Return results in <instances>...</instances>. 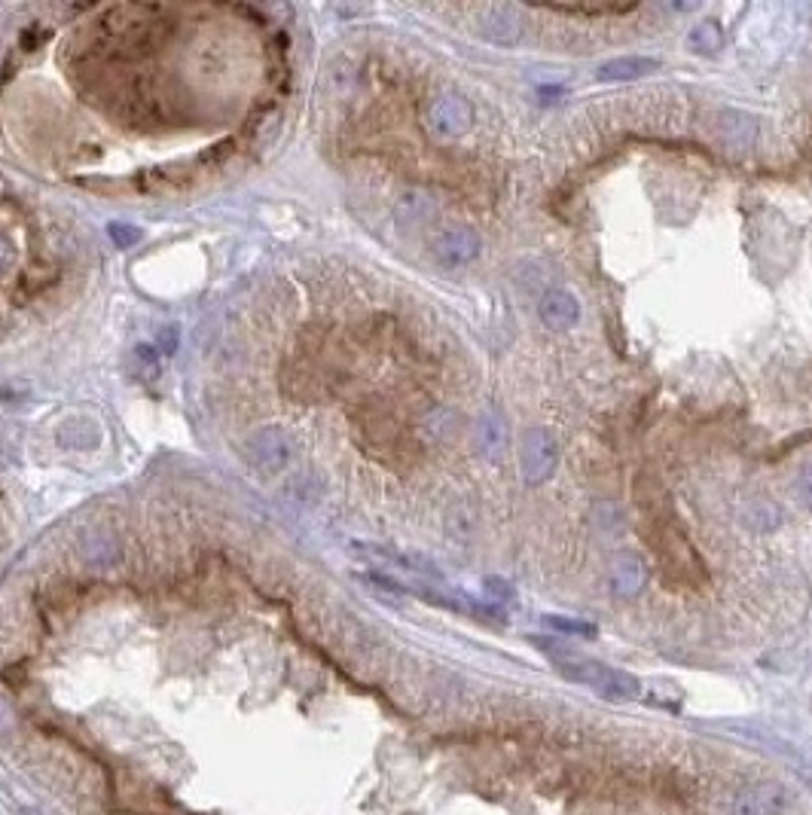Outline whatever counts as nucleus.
Listing matches in <instances>:
<instances>
[{
    "label": "nucleus",
    "instance_id": "obj_4",
    "mask_svg": "<svg viewBox=\"0 0 812 815\" xmlns=\"http://www.w3.org/2000/svg\"><path fill=\"white\" fill-rule=\"evenodd\" d=\"M431 251H434V260L440 266H446V269L468 266L480 254V236H477V232H471L468 226H452V229L440 232V236L434 239Z\"/></svg>",
    "mask_w": 812,
    "mask_h": 815
},
{
    "label": "nucleus",
    "instance_id": "obj_9",
    "mask_svg": "<svg viewBox=\"0 0 812 815\" xmlns=\"http://www.w3.org/2000/svg\"><path fill=\"white\" fill-rule=\"evenodd\" d=\"M538 315L550 330H571L580 318V303L568 290H547L538 303Z\"/></svg>",
    "mask_w": 812,
    "mask_h": 815
},
{
    "label": "nucleus",
    "instance_id": "obj_16",
    "mask_svg": "<svg viewBox=\"0 0 812 815\" xmlns=\"http://www.w3.org/2000/svg\"><path fill=\"white\" fill-rule=\"evenodd\" d=\"M550 626H556L559 632H571V635H593L596 626L584 623V620H568V617H547Z\"/></svg>",
    "mask_w": 812,
    "mask_h": 815
},
{
    "label": "nucleus",
    "instance_id": "obj_8",
    "mask_svg": "<svg viewBox=\"0 0 812 815\" xmlns=\"http://www.w3.org/2000/svg\"><path fill=\"white\" fill-rule=\"evenodd\" d=\"M657 68H660V62L651 55H617L596 68V77L602 83H632V80H642V77L654 74Z\"/></svg>",
    "mask_w": 812,
    "mask_h": 815
},
{
    "label": "nucleus",
    "instance_id": "obj_7",
    "mask_svg": "<svg viewBox=\"0 0 812 815\" xmlns=\"http://www.w3.org/2000/svg\"><path fill=\"white\" fill-rule=\"evenodd\" d=\"M245 455L251 464H257V468H281V464H287L290 458V440L278 431V428H266L254 437L245 440Z\"/></svg>",
    "mask_w": 812,
    "mask_h": 815
},
{
    "label": "nucleus",
    "instance_id": "obj_3",
    "mask_svg": "<svg viewBox=\"0 0 812 815\" xmlns=\"http://www.w3.org/2000/svg\"><path fill=\"white\" fill-rule=\"evenodd\" d=\"M428 123L437 138H461L474 123V107L455 92L440 95L428 107Z\"/></svg>",
    "mask_w": 812,
    "mask_h": 815
},
{
    "label": "nucleus",
    "instance_id": "obj_13",
    "mask_svg": "<svg viewBox=\"0 0 812 815\" xmlns=\"http://www.w3.org/2000/svg\"><path fill=\"white\" fill-rule=\"evenodd\" d=\"M718 129H721V138L730 147H748L754 141V123L748 120L745 113H739V110H724Z\"/></svg>",
    "mask_w": 812,
    "mask_h": 815
},
{
    "label": "nucleus",
    "instance_id": "obj_15",
    "mask_svg": "<svg viewBox=\"0 0 812 815\" xmlns=\"http://www.w3.org/2000/svg\"><path fill=\"white\" fill-rule=\"evenodd\" d=\"M480 446H483L486 455H492V458L501 452V446H504V425H501L498 416H486V419L480 422Z\"/></svg>",
    "mask_w": 812,
    "mask_h": 815
},
{
    "label": "nucleus",
    "instance_id": "obj_1",
    "mask_svg": "<svg viewBox=\"0 0 812 815\" xmlns=\"http://www.w3.org/2000/svg\"><path fill=\"white\" fill-rule=\"evenodd\" d=\"M559 464V446L553 440L550 431L544 428H532L526 437H522V452H519V468H522V477L532 486H541L553 477Z\"/></svg>",
    "mask_w": 812,
    "mask_h": 815
},
{
    "label": "nucleus",
    "instance_id": "obj_6",
    "mask_svg": "<svg viewBox=\"0 0 812 815\" xmlns=\"http://www.w3.org/2000/svg\"><path fill=\"white\" fill-rule=\"evenodd\" d=\"M522 28H526V19L516 7L507 4H492L480 13V31L486 40L498 43V46H513L522 37Z\"/></svg>",
    "mask_w": 812,
    "mask_h": 815
},
{
    "label": "nucleus",
    "instance_id": "obj_18",
    "mask_svg": "<svg viewBox=\"0 0 812 815\" xmlns=\"http://www.w3.org/2000/svg\"><path fill=\"white\" fill-rule=\"evenodd\" d=\"M110 236H113L116 242H135V239H138V232H135V229H126V226H113V229H110Z\"/></svg>",
    "mask_w": 812,
    "mask_h": 815
},
{
    "label": "nucleus",
    "instance_id": "obj_17",
    "mask_svg": "<svg viewBox=\"0 0 812 815\" xmlns=\"http://www.w3.org/2000/svg\"><path fill=\"white\" fill-rule=\"evenodd\" d=\"M797 495L803 498V504L812 507V461L806 464V468L800 471V477H797Z\"/></svg>",
    "mask_w": 812,
    "mask_h": 815
},
{
    "label": "nucleus",
    "instance_id": "obj_19",
    "mask_svg": "<svg viewBox=\"0 0 812 815\" xmlns=\"http://www.w3.org/2000/svg\"><path fill=\"white\" fill-rule=\"evenodd\" d=\"M10 727H13V709L4 700H0V733L10 730Z\"/></svg>",
    "mask_w": 812,
    "mask_h": 815
},
{
    "label": "nucleus",
    "instance_id": "obj_2",
    "mask_svg": "<svg viewBox=\"0 0 812 815\" xmlns=\"http://www.w3.org/2000/svg\"><path fill=\"white\" fill-rule=\"evenodd\" d=\"M562 675L577 681V684H587L605 696H632L638 690V681L629 678L626 672H617L611 666H602V663H593V660H571V663H562Z\"/></svg>",
    "mask_w": 812,
    "mask_h": 815
},
{
    "label": "nucleus",
    "instance_id": "obj_11",
    "mask_svg": "<svg viewBox=\"0 0 812 815\" xmlns=\"http://www.w3.org/2000/svg\"><path fill=\"white\" fill-rule=\"evenodd\" d=\"M77 553L86 565H95V568H107L120 559V544H116L113 535L107 532H92L86 538H80L77 544Z\"/></svg>",
    "mask_w": 812,
    "mask_h": 815
},
{
    "label": "nucleus",
    "instance_id": "obj_14",
    "mask_svg": "<svg viewBox=\"0 0 812 815\" xmlns=\"http://www.w3.org/2000/svg\"><path fill=\"white\" fill-rule=\"evenodd\" d=\"M687 46H690L693 52H700V55H715V52L724 46V34H721L718 22L706 19V22H700V25H693L690 34H687Z\"/></svg>",
    "mask_w": 812,
    "mask_h": 815
},
{
    "label": "nucleus",
    "instance_id": "obj_10",
    "mask_svg": "<svg viewBox=\"0 0 812 815\" xmlns=\"http://www.w3.org/2000/svg\"><path fill=\"white\" fill-rule=\"evenodd\" d=\"M645 584H648L645 562L638 559V556H632V553H623L614 562V568H611V587H614V593L623 596V599H632V596H638V593L645 590Z\"/></svg>",
    "mask_w": 812,
    "mask_h": 815
},
{
    "label": "nucleus",
    "instance_id": "obj_12",
    "mask_svg": "<svg viewBox=\"0 0 812 815\" xmlns=\"http://www.w3.org/2000/svg\"><path fill=\"white\" fill-rule=\"evenodd\" d=\"M434 214H437V202H434L428 193H403V196L394 202V217H397L403 226L428 223Z\"/></svg>",
    "mask_w": 812,
    "mask_h": 815
},
{
    "label": "nucleus",
    "instance_id": "obj_5",
    "mask_svg": "<svg viewBox=\"0 0 812 815\" xmlns=\"http://www.w3.org/2000/svg\"><path fill=\"white\" fill-rule=\"evenodd\" d=\"M788 809V791L782 785H751L733 797V815H782Z\"/></svg>",
    "mask_w": 812,
    "mask_h": 815
}]
</instances>
